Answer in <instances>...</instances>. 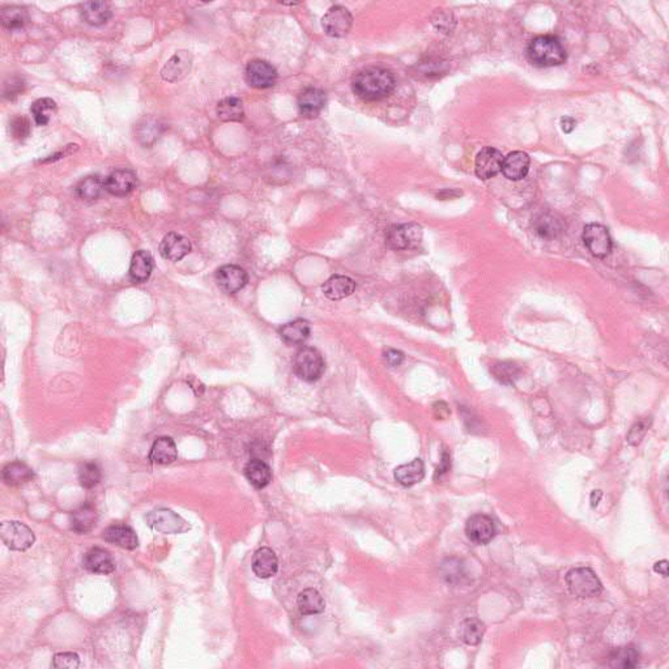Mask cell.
Wrapping results in <instances>:
<instances>
[{
    "label": "cell",
    "instance_id": "obj_37",
    "mask_svg": "<svg viewBox=\"0 0 669 669\" xmlns=\"http://www.w3.org/2000/svg\"><path fill=\"white\" fill-rule=\"evenodd\" d=\"M0 21H1L3 26L7 28L9 31L21 29L28 21V12H26V9H23V7H17V6L6 7V9H3L1 14H0Z\"/></svg>",
    "mask_w": 669,
    "mask_h": 669
},
{
    "label": "cell",
    "instance_id": "obj_35",
    "mask_svg": "<svg viewBox=\"0 0 669 669\" xmlns=\"http://www.w3.org/2000/svg\"><path fill=\"white\" fill-rule=\"evenodd\" d=\"M105 189V181L98 176L85 177L75 187V192L80 199L96 200L100 198Z\"/></svg>",
    "mask_w": 669,
    "mask_h": 669
},
{
    "label": "cell",
    "instance_id": "obj_9",
    "mask_svg": "<svg viewBox=\"0 0 669 669\" xmlns=\"http://www.w3.org/2000/svg\"><path fill=\"white\" fill-rule=\"evenodd\" d=\"M353 16L343 6H334L327 11L322 19V26L327 36L334 38H343L351 32Z\"/></svg>",
    "mask_w": 669,
    "mask_h": 669
},
{
    "label": "cell",
    "instance_id": "obj_6",
    "mask_svg": "<svg viewBox=\"0 0 669 669\" xmlns=\"http://www.w3.org/2000/svg\"><path fill=\"white\" fill-rule=\"evenodd\" d=\"M0 536L11 550L25 552L36 542V536L29 527L21 522H4L0 526Z\"/></svg>",
    "mask_w": 669,
    "mask_h": 669
},
{
    "label": "cell",
    "instance_id": "obj_38",
    "mask_svg": "<svg viewBox=\"0 0 669 669\" xmlns=\"http://www.w3.org/2000/svg\"><path fill=\"white\" fill-rule=\"evenodd\" d=\"M33 118L38 126H46L56 112V104L51 98H40L31 107Z\"/></svg>",
    "mask_w": 669,
    "mask_h": 669
},
{
    "label": "cell",
    "instance_id": "obj_3",
    "mask_svg": "<svg viewBox=\"0 0 669 669\" xmlns=\"http://www.w3.org/2000/svg\"><path fill=\"white\" fill-rule=\"evenodd\" d=\"M570 592L578 598H595L601 594L603 586L590 567H575L566 574Z\"/></svg>",
    "mask_w": 669,
    "mask_h": 669
},
{
    "label": "cell",
    "instance_id": "obj_43",
    "mask_svg": "<svg viewBox=\"0 0 669 669\" xmlns=\"http://www.w3.org/2000/svg\"><path fill=\"white\" fill-rule=\"evenodd\" d=\"M11 132L15 139L23 140L31 134V123L24 117H15L11 120Z\"/></svg>",
    "mask_w": 669,
    "mask_h": 669
},
{
    "label": "cell",
    "instance_id": "obj_25",
    "mask_svg": "<svg viewBox=\"0 0 669 669\" xmlns=\"http://www.w3.org/2000/svg\"><path fill=\"white\" fill-rule=\"evenodd\" d=\"M152 271H153V258H152L151 253L145 250L136 251L131 259V265L128 272L130 279L136 284H142L151 278Z\"/></svg>",
    "mask_w": 669,
    "mask_h": 669
},
{
    "label": "cell",
    "instance_id": "obj_24",
    "mask_svg": "<svg viewBox=\"0 0 669 669\" xmlns=\"http://www.w3.org/2000/svg\"><path fill=\"white\" fill-rule=\"evenodd\" d=\"M80 15L87 24L98 26L109 21L112 9L105 1H87L80 6Z\"/></svg>",
    "mask_w": 669,
    "mask_h": 669
},
{
    "label": "cell",
    "instance_id": "obj_16",
    "mask_svg": "<svg viewBox=\"0 0 669 669\" xmlns=\"http://www.w3.org/2000/svg\"><path fill=\"white\" fill-rule=\"evenodd\" d=\"M137 186V177L132 170L122 169L112 172L105 179V190L114 196H126Z\"/></svg>",
    "mask_w": 669,
    "mask_h": 669
},
{
    "label": "cell",
    "instance_id": "obj_20",
    "mask_svg": "<svg viewBox=\"0 0 669 669\" xmlns=\"http://www.w3.org/2000/svg\"><path fill=\"white\" fill-rule=\"evenodd\" d=\"M102 539L123 549L134 550L139 547V539L135 531L127 525H112L105 528Z\"/></svg>",
    "mask_w": 669,
    "mask_h": 669
},
{
    "label": "cell",
    "instance_id": "obj_14",
    "mask_svg": "<svg viewBox=\"0 0 669 669\" xmlns=\"http://www.w3.org/2000/svg\"><path fill=\"white\" fill-rule=\"evenodd\" d=\"M191 67V53L187 50H181L167 60L161 71V78L169 83H177L189 75Z\"/></svg>",
    "mask_w": 669,
    "mask_h": 669
},
{
    "label": "cell",
    "instance_id": "obj_12",
    "mask_svg": "<svg viewBox=\"0 0 669 669\" xmlns=\"http://www.w3.org/2000/svg\"><path fill=\"white\" fill-rule=\"evenodd\" d=\"M465 534L470 542L484 545L493 540L497 530L493 519L484 514H476L467 520Z\"/></svg>",
    "mask_w": 669,
    "mask_h": 669
},
{
    "label": "cell",
    "instance_id": "obj_30",
    "mask_svg": "<svg viewBox=\"0 0 669 669\" xmlns=\"http://www.w3.org/2000/svg\"><path fill=\"white\" fill-rule=\"evenodd\" d=\"M639 663V653L634 646H622L609 653L608 665L612 668H636Z\"/></svg>",
    "mask_w": 669,
    "mask_h": 669
},
{
    "label": "cell",
    "instance_id": "obj_39",
    "mask_svg": "<svg viewBox=\"0 0 669 669\" xmlns=\"http://www.w3.org/2000/svg\"><path fill=\"white\" fill-rule=\"evenodd\" d=\"M162 132V125L154 118H145L142 125H139L137 137L144 145H151L154 143Z\"/></svg>",
    "mask_w": 669,
    "mask_h": 669
},
{
    "label": "cell",
    "instance_id": "obj_41",
    "mask_svg": "<svg viewBox=\"0 0 669 669\" xmlns=\"http://www.w3.org/2000/svg\"><path fill=\"white\" fill-rule=\"evenodd\" d=\"M492 373H493L494 378L497 381L509 384V383L514 382L518 378L520 369L514 362L503 361V362H498V364L494 365Z\"/></svg>",
    "mask_w": 669,
    "mask_h": 669
},
{
    "label": "cell",
    "instance_id": "obj_13",
    "mask_svg": "<svg viewBox=\"0 0 669 669\" xmlns=\"http://www.w3.org/2000/svg\"><path fill=\"white\" fill-rule=\"evenodd\" d=\"M215 278L217 285L228 295L237 293L241 289L246 287L247 281H248L247 272L234 264H228L218 268L216 272Z\"/></svg>",
    "mask_w": 669,
    "mask_h": 669
},
{
    "label": "cell",
    "instance_id": "obj_27",
    "mask_svg": "<svg viewBox=\"0 0 669 669\" xmlns=\"http://www.w3.org/2000/svg\"><path fill=\"white\" fill-rule=\"evenodd\" d=\"M245 476L254 488L263 489L271 483L272 470L270 465L262 459H253L245 467Z\"/></svg>",
    "mask_w": 669,
    "mask_h": 669
},
{
    "label": "cell",
    "instance_id": "obj_2",
    "mask_svg": "<svg viewBox=\"0 0 669 669\" xmlns=\"http://www.w3.org/2000/svg\"><path fill=\"white\" fill-rule=\"evenodd\" d=\"M530 63L539 68L561 65L567 59L565 46L557 36H539L530 42L527 48Z\"/></svg>",
    "mask_w": 669,
    "mask_h": 669
},
{
    "label": "cell",
    "instance_id": "obj_32",
    "mask_svg": "<svg viewBox=\"0 0 669 669\" xmlns=\"http://www.w3.org/2000/svg\"><path fill=\"white\" fill-rule=\"evenodd\" d=\"M34 478L32 468L25 463L12 462L3 468V480L9 486H20L32 481Z\"/></svg>",
    "mask_w": 669,
    "mask_h": 669
},
{
    "label": "cell",
    "instance_id": "obj_18",
    "mask_svg": "<svg viewBox=\"0 0 669 669\" xmlns=\"http://www.w3.org/2000/svg\"><path fill=\"white\" fill-rule=\"evenodd\" d=\"M83 565L90 573L100 575H109L115 570V562L110 552L98 547L87 552L83 559Z\"/></svg>",
    "mask_w": 669,
    "mask_h": 669
},
{
    "label": "cell",
    "instance_id": "obj_29",
    "mask_svg": "<svg viewBox=\"0 0 669 669\" xmlns=\"http://www.w3.org/2000/svg\"><path fill=\"white\" fill-rule=\"evenodd\" d=\"M309 334H310V325L305 319H295L293 322L284 325L280 330L281 339L290 345L305 343Z\"/></svg>",
    "mask_w": 669,
    "mask_h": 669
},
{
    "label": "cell",
    "instance_id": "obj_15",
    "mask_svg": "<svg viewBox=\"0 0 669 669\" xmlns=\"http://www.w3.org/2000/svg\"><path fill=\"white\" fill-rule=\"evenodd\" d=\"M191 251V242L189 239L177 234V233H169L159 243V254L167 260L172 262H178L184 259V256H189Z\"/></svg>",
    "mask_w": 669,
    "mask_h": 669
},
{
    "label": "cell",
    "instance_id": "obj_22",
    "mask_svg": "<svg viewBox=\"0 0 669 669\" xmlns=\"http://www.w3.org/2000/svg\"><path fill=\"white\" fill-rule=\"evenodd\" d=\"M98 512L92 503H83L71 514V528L76 534H89L97 525Z\"/></svg>",
    "mask_w": 669,
    "mask_h": 669
},
{
    "label": "cell",
    "instance_id": "obj_5",
    "mask_svg": "<svg viewBox=\"0 0 669 669\" xmlns=\"http://www.w3.org/2000/svg\"><path fill=\"white\" fill-rule=\"evenodd\" d=\"M581 239L592 256L606 259L612 253L613 241L609 231L601 223H592L584 226Z\"/></svg>",
    "mask_w": 669,
    "mask_h": 669
},
{
    "label": "cell",
    "instance_id": "obj_48",
    "mask_svg": "<svg viewBox=\"0 0 669 669\" xmlns=\"http://www.w3.org/2000/svg\"><path fill=\"white\" fill-rule=\"evenodd\" d=\"M653 570H655V573H659L661 574L663 576H667V575H668V561H667V559H663V561L656 562L655 566H653Z\"/></svg>",
    "mask_w": 669,
    "mask_h": 669
},
{
    "label": "cell",
    "instance_id": "obj_26",
    "mask_svg": "<svg viewBox=\"0 0 669 669\" xmlns=\"http://www.w3.org/2000/svg\"><path fill=\"white\" fill-rule=\"evenodd\" d=\"M394 478L403 486H413L421 483L425 478V465L423 460L414 459L411 463L399 465L394 472Z\"/></svg>",
    "mask_w": 669,
    "mask_h": 669
},
{
    "label": "cell",
    "instance_id": "obj_45",
    "mask_svg": "<svg viewBox=\"0 0 669 669\" xmlns=\"http://www.w3.org/2000/svg\"><path fill=\"white\" fill-rule=\"evenodd\" d=\"M384 361L387 362V365H390L391 367H398L401 365V362L404 361V354L400 351H396V349H389V351L384 352Z\"/></svg>",
    "mask_w": 669,
    "mask_h": 669
},
{
    "label": "cell",
    "instance_id": "obj_46",
    "mask_svg": "<svg viewBox=\"0 0 669 669\" xmlns=\"http://www.w3.org/2000/svg\"><path fill=\"white\" fill-rule=\"evenodd\" d=\"M451 467V460H450V455L447 453H443L442 455V462H441V467L437 470V476H441L443 473H446L447 470H450Z\"/></svg>",
    "mask_w": 669,
    "mask_h": 669
},
{
    "label": "cell",
    "instance_id": "obj_47",
    "mask_svg": "<svg viewBox=\"0 0 669 669\" xmlns=\"http://www.w3.org/2000/svg\"><path fill=\"white\" fill-rule=\"evenodd\" d=\"M575 125H576V122H575L573 118H570V117H564V118L561 120V128H562V131L566 132V134H570L574 128H575Z\"/></svg>",
    "mask_w": 669,
    "mask_h": 669
},
{
    "label": "cell",
    "instance_id": "obj_1",
    "mask_svg": "<svg viewBox=\"0 0 669 669\" xmlns=\"http://www.w3.org/2000/svg\"><path fill=\"white\" fill-rule=\"evenodd\" d=\"M396 87L394 73L383 67H367L354 75L352 89L364 101H379L390 96Z\"/></svg>",
    "mask_w": 669,
    "mask_h": 669
},
{
    "label": "cell",
    "instance_id": "obj_10",
    "mask_svg": "<svg viewBox=\"0 0 669 669\" xmlns=\"http://www.w3.org/2000/svg\"><path fill=\"white\" fill-rule=\"evenodd\" d=\"M245 78L247 84L253 88H271L276 84L278 71L271 63L262 59H256L247 64Z\"/></svg>",
    "mask_w": 669,
    "mask_h": 669
},
{
    "label": "cell",
    "instance_id": "obj_36",
    "mask_svg": "<svg viewBox=\"0 0 669 669\" xmlns=\"http://www.w3.org/2000/svg\"><path fill=\"white\" fill-rule=\"evenodd\" d=\"M485 631V626L481 621L476 618H468L462 622L460 629H459V636L460 639L465 645L478 646Z\"/></svg>",
    "mask_w": 669,
    "mask_h": 669
},
{
    "label": "cell",
    "instance_id": "obj_49",
    "mask_svg": "<svg viewBox=\"0 0 669 669\" xmlns=\"http://www.w3.org/2000/svg\"><path fill=\"white\" fill-rule=\"evenodd\" d=\"M601 497H603V493H601L600 490L592 492V494H591V503H592V506H596Z\"/></svg>",
    "mask_w": 669,
    "mask_h": 669
},
{
    "label": "cell",
    "instance_id": "obj_17",
    "mask_svg": "<svg viewBox=\"0 0 669 669\" xmlns=\"http://www.w3.org/2000/svg\"><path fill=\"white\" fill-rule=\"evenodd\" d=\"M530 164L531 159L526 152H511L506 157H503L502 173L507 179L517 182L526 178L530 172Z\"/></svg>",
    "mask_w": 669,
    "mask_h": 669
},
{
    "label": "cell",
    "instance_id": "obj_19",
    "mask_svg": "<svg viewBox=\"0 0 669 669\" xmlns=\"http://www.w3.org/2000/svg\"><path fill=\"white\" fill-rule=\"evenodd\" d=\"M297 105L301 115L306 118H314L323 110L326 105V95L322 89L309 87L300 93Z\"/></svg>",
    "mask_w": 669,
    "mask_h": 669
},
{
    "label": "cell",
    "instance_id": "obj_34",
    "mask_svg": "<svg viewBox=\"0 0 669 669\" xmlns=\"http://www.w3.org/2000/svg\"><path fill=\"white\" fill-rule=\"evenodd\" d=\"M217 115L223 122H241L245 118L243 104L237 97L223 98L217 104Z\"/></svg>",
    "mask_w": 669,
    "mask_h": 669
},
{
    "label": "cell",
    "instance_id": "obj_44",
    "mask_svg": "<svg viewBox=\"0 0 669 669\" xmlns=\"http://www.w3.org/2000/svg\"><path fill=\"white\" fill-rule=\"evenodd\" d=\"M648 426H650V423L647 420H641L633 425V428L630 429L629 434H628V442L631 446H637L642 442V439L645 438L646 433L648 431Z\"/></svg>",
    "mask_w": 669,
    "mask_h": 669
},
{
    "label": "cell",
    "instance_id": "obj_8",
    "mask_svg": "<svg viewBox=\"0 0 669 669\" xmlns=\"http://www.w3.org/2000/svg\"><path fill=\"white\" fill-rule=\"evenodd\" d=\"M423 239V228L417 223L395 225L386 236V245L392 250H408L417 246Z\"/></svg>",
    "mask_w": 669,
    "mask_h": 669
},
{
    "label": "cell",
    "instance_id": "obj_40",
    "mask_svg": "<svg viewBox=\"0 0 669 669\" xmlns=\"http://www.w3.org/2000/svg\"><path fill=\"white\" fill-rule=\"evenodd\" d=\"M101 468L95 462L84 463L79 468L80 485L85 489H92L101 481Z\"/></svg>",
    "mask_w": 669,
    "mask_h": 669
},
{
    "label": "cell",
    "instance_id": "obj_23",
    "mask_svg": "<svg viewBox=\"0 0 669 669\" xmlns=\"http://www.w3.org/2000/svg\"><path fill=\"white\" fill-rule=\"evenodd\" d=\"M354 289L356 283L351 278L343 275H334L327 280L322 287L325 295L332 301H339L349 297L354 292Z\"/></svg>",
    "mask_w": 669,
    "mask_h": 669
},
{
    "label": "cell",
    "instance_id": "obj_31",
    "mask_svg": "<svg viewBox=\"0 0 669 669\" xmlns=\"http://www.w3.org/2000/svg\"><path fill=\"white\" fill-rule=\"evenodd\" d=\"M297 606L303 616H314L325 611L326 603L315 589H306L298 595Z\"/></svg>",
    "mask_w": 669,
    "mask_h": 669
},
{
    "label": "cell",
    "instance_id": "obj_11",
    "mask_svg": "<svg viewBox=\"0 0 669 669\" xmlns=\"http://www.w3.org/2000/svg\"><path fill=\"white\" fill-rule=\"evenodd\" d=\"M503 156L501 152L493 147H485L478 152L475 159L476 176L483 181L494 178L502 172Z\"/></svg>",
    "mask_w": 669,
    "mask_h": 669
},
{
    "label": "cell",
    "instance_id": "obj_42",
    "mask_svg": "<svg viewBox=\"0 0 669 669\" xmlns=\"http://www.w3.org/2000/svg\"><path fill=\"white\" fill-rule=\"evenodd\" d=\"M80 658L75 653H59L54 655L53 667L58 669H76L79 668Z\"/></svg>",
    "mask_w": 669,
    "mask_h": 669
},
{
    "label": "cell",
    "instance_id": "obj_28",
    "mask_svg": "<svg viewBox=\"0 0 669 669\" xmlns=\"http://www.w3.org/2000/svg\"><path fill=\"white\" fill-rule=\"evenodd\" d=\"M178 456L176 442L170 437H161L154 441L149 453V460L156 464L167 465L174 462Z\"/></svg>",
    "mask_w": 669,
    "mask_h": 669
},
{
    "label": "cell",
    "instance_id": "obj_7",
    "mask_svg": "<svg viewBox=\"0 0 669 669\" xmlns=\"http://www.w3.org/2000/svg\"><path fill=\"white\" fill-rule=\"evenodd\" d=\"M147 525L152 530L161 532V534H182L187 531L190 526L184 522L174 511L169 509H154L145 517Z\"/></svg>",
    "mask_w": 669,
    "mask_h": 669
},
{
    "label": "cell",
    "instance_id": "obj_4",
    "mask_svg": "<svg viewBox=\"0 0 669 669\" xmlns=\"http://www.w3.org/2000/svg\"><path fill=\"white\" fill-rule=\"evenodd\" d=\"M295 372L302 381L315 382L325 373L326 364L318 349L303 347L295 353Z\"/></svg>",
    "mask_w": 669,
    "mask_h": 669
},
{
    "label": "cell",
    "instance_id": "obj_21",
    "mask_svg": "<svg viewBox=\"0 0 669 669\" xmlns=\"http://www.w3.org/2000/svg\"><path fill=\"white\" fill-rule=\"evenodd\" d=\"M251 566H253V571L258 578L268 579V578H271L278 573L279 559H278L276 553L271 548L263 547V548L256 550V554L253 557Z\"/></svg>",
    "mask_w": 669,
    "mask_h": 669
},
{
    "label": "cell",
    "instance_id": "obj_33",
    "mask_svg": "<svg viewBox=\"0 0 669 669\" xmlns=\"http://www.w3.org/2000/svg\"><path fill=\"white\" fill-rule=\"evenodd\" d=\"M534 231L542 238H557L558 236L564 231V223L556 215L542 214L534 220Z\"/></svg>",
    "mask_w": 669,
    "mask_h": 669
}]
</instances>
